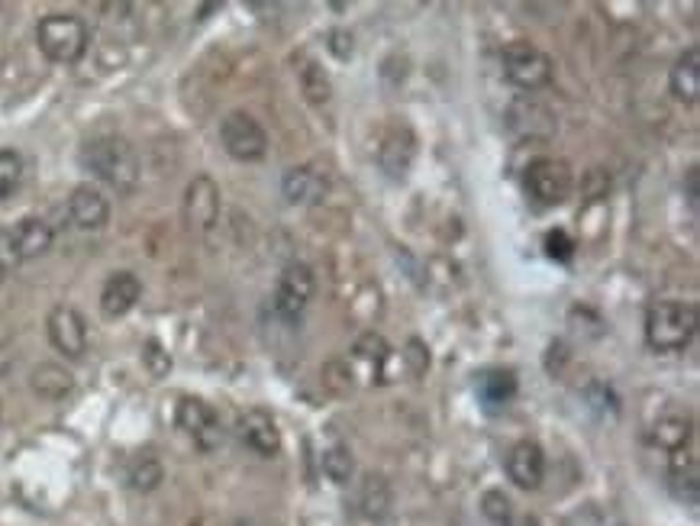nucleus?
<instances>
[{
  "label": "nucleus",
  "instance_id": "nucleus-1",
  "mask_svg": "<svg viewBox=\"0 0 700 526\" xmlns=\"http://www.w3.org/2000/svg\"><path fill=\"white\" fill-rule=\"evenodd\" d=\"M81 165L117 194H130L140 184V155L124 136H101L85 142Z\"/></svg>",
  "mask_w": 700,
  "mask_h": 526
},
{
  "label": "nucleus",
  "instance_id": "nucleus-2",
  "mask_svg": "<svg viewBox=\"0 0 700 526\" xmlns=\"http://www.w3.org/2000/svg\"><path fill=\"white\" fill-rule=\"evenodd\" d=\"M698 333V307L685 300H662L646 313V343L656 352H682Z\"/></svg>",
  "mask_w": 700,
  "mask_h": 526
},
{
  "label": "nucleus",
  "instance_id": "nucleus-3",
  "mask_svg": "<svg viewBox=\"0 0 700 526\" xmlns=\"http://www.w3.org/2000/svg\"><path fill=\"white\" fill-rule=\"evenodd\" d=\"M36 42L49 62L75 65L88 52V26L75 13H49L36 26Z\"/></svg>",
  "mask_w": 700,
  "mask_h": 526
},
{
  "label": "nucleus",
  "instance_id": "nucleus-4",
  "mask_svg": "<svg viewBox=\"0 0 700 526\" xmlns=\"http://www.w3.org/2000/svg\"><path fill=\"white\" fill-rule=\"evenodd\" d=\"M501 65L504 78L520 91H540L553 81V59L527 39L507 42L501 52Z\"/></svg>",
  "mask_w": 700,
  "mask_h": 526
},
{
  "label": "nucleus",
  "instance_id": "nucleus-5",
  "mask_svg": "<svg viewBox=\"0 0 700 526\" xmlns=\"http://www.w3.org/2000/svg\"><path fill=\"white\" fill-rule=\"evenodd\" d=\"M391 504H394L391 482L378 472H365L355 501L349 504V526H388Z\"/></svg>",
  "mask_w": 700,
  "mask_h": 526
},
{
  "label": "nucleus",
  "instance_id": "nucleus-6",
  "mask_svg": "<svg viewBox=\"0 0 700 526\" xmlns=\"http://www.w3.org/2000/svg\"><path fill=\"white\" fill-rule=\"evenodd\" d=\"M220 142L236 162H259L269 152V136L262 130V124L256 117H249L246 111H233L223 117Z\"/></svg>",
  "mask_w": 700,
  "mask_h": 526
},
{
  "label": "nucleus",
  "instance_id": "nucleus-7",
  "mask_svg": "<svg viewBox=\"0 0 700 526\" xmlns=\"http://www.w3.org/2000/svg\"><path fill=\"white\" fill-rule=\"evenodd\" d=\"M523 184L536 207H559L571 194V168L561 158H536L530 162Z\"/></svg>",
  "mask_w": 700,
  "mask_h": 526
},
{
  "label": "nucleus",
  "instance_id": "nucleus-8",
  "mask_svg": "<svg viewBox=\"0 0 700 526\" xmlns=\"http://www.w3.org/2000/svg\"><path fill=\"white\" fill-rule=\"evenodd\" d=\"M174 420H178V426L194 439V446H197L200 452H213V449H220V442H223L220 420H217L213 407H210V403H204L200 397H181Z\"/></svg>",
  "mask_w": 700,
  "mask_h": 526
},
{
  "label": "nucleus",
  "instance_id": "nucleus-9",
  "mask_svg": "<svg viewBox=\"0 0 700 526\" xmlns=\"http://www.w3.org/2000/svg\"><path fill=\"white\" fill-rule=\"evenodd\" d=\"M220 217V188L210 175H197L184 191V220L194 233H210Z\"/></svg>",
  "mask_w": 700,
  "mask_h": 526
},
{
  "label": "nucleus",
  "instance_id": "nucleus-10",
  "mask_svg": "<svg viewBox=\"0 0 700 526\" xmlns=\"http://www.w3.org/2000/svg\"><path fill=\"white\" fill-rule=\"evenodd\" d=\"M313 271L310 265L290 262L278 278V287H275V310L284 320H297L303 313V307L310 304L313 297Z\"/></svg>",
  "mask_w": 700,
  "mask_h": 526
},
{
  "label": "nucleus",
  "instance_id": "nucleus-11",
  "mask_svg": "<svg viewBox=\"0 0 700 526\" xmlns=\"http://www.w3.org/2000/svg\"><path fill=\"white\" fill-rule=\"evenodd\" d=\"M49 326V343L65 356V359H81L88 349V323L75 307H55L46 320Z\"/></svg>",
  "mask_w": 700,
  "mask_h": 526
},
{
  "label": "nucleus",
  "instance_id": "nucleus-12",
  "mask_svg": "<svg viewBox=\"0 0 700 526\" xmlns=\"http://www.w3.org/2000/svg\"><path fill=\"white\" fill-rule=\"evenodd\" d=\"M239 439L246 449H252L262 459H272L281 452V429L275 416L262 407H252L239 416Z\"/></svg>",
  "mask_w": 700,
  "mask_h": 526
},
{
  "label": "nucleus",
  "instance_id": "nucleus-13",
  "mask_svg": "<svg viewBox=\"0 0 700 526\" xmlns=\"http://www.w3.org/2000/svg\"><path fill=\"white\" fill-rule=\"evenodd\" d=\"M507 475L517 488L523 491H536L546 478V452L540 442L533 439H523L510 449L507 456Z\"/></svg>",
  "mask_w": 700,
  "mask_h": 526
},
{
  "label": "nucleus",
  "instance_id": "nucleus-14",
  "mask_svg": "<svg viewBox=\"0 0 700 526\" xmlns=\"http://www.w3.org/2000/svg\"><path fill=\"white\" fill-rule=\"evenodd\" d=\"M68 217L81 230H101L111 220V201L94 184H78L68 197Z\"/></svg>",
  "mask_w": 700,
  "mask_h": 526
},
{
  "label": "nucleus",
  "instance_id": "nucleus-15",
  "mask_svg": "<svg viewBox=\"0 0 700 526\" xmlns=\"http://www.w3.org/2000/svg\"><path fill=\"white\" fill-rule=\"evenodd\" d=\"M142 284L133 271H114L101 291V313L107 320H120L127 317L137 304H140Z\"/></svg>",
  "mask_w": 700,
  "mask_h": 526
},
{
  "label": "nucleus",
  "instance_id": "nucleus-16",
  "mask_svg": "<svg viewBox=\"0 0 700 526\" xmlns=\"http://www.w3.org/2000/svg\"><path fill=\"white\" fill-rule=\"evenodd\" d=\"M414 158H417V136L411 132V127H391L388 136H385V142H381V149H378V162H381V168L391 175V178H404L407 171H411V165H414Z\"/></svg>",
  "mask_w": 700,
  "mask_h": 526
},
{
  "label": "nucleus",
  "instance_id": "nucleus-17",
  "mask_svg": "<svg viewBox=\"0 0 700 526\" xmlns=\"http://www.w3.org/2000/svg\"><path fill=\"white\" fill-rule=\"evenodd\" d=\"M281 191H284L287 204H300V207H303V204L323 201L326 191H329V181L323 178V171H316V168H310V165H297V168H290V171L284 175Z\"/></svg>",
  "mask_w": 700,
  "mask_h": 526
},
{
  "label": "nucleus",
  "instance_id": "nucleus-18",
  "mask_svg": "<svg viewBox=\"0 0 700 526\" xmlns=\"http://www.w3.org/2000/svg\"><path fill=\"white\" fill-rule=\"evenodd\" d=\"M517 392H520V385L510 369H491L478 379V400L484 403L488 413L504 410L517 397Z\"/></svg>",
  "mask_w": 700,
  "mask_h": 526
},
{
  "label": "nucleus",
  "instance_id": "nucleus-19",
  "mask_svg": "<svg viewBox=\"0 0 700 526\" xmlns=\"http://www.w3.org/2000/svg\"><path fill=\"white\" fill-rule=\"evenodd\" d=\"M10 230H13V243H16V253H20L23 262L46 256L49 246H52V227L46 220H39V217H23Z\"/></svg>",
  "mask_w": 700,
  "mask_h": 526
},
{
  "label": "nucleus",
  "instance_id": "nucleus-20",
  "mask_svg": "<svg viewBox=\"0 0 700 526\" xmlns=\"http://www.w3.org/2000/svg\"><path fill=\"white\" fill-rule=\"evenodd\" d=\"M669 85H672V94H675L682 104H698V94H700L698 46H691V49H685V52H682V59H678V62H675V68H672Z\"/></svg>",
  "mask_w": 700,
  "mask_h": 526
},
{
  "label": "nucleus",
  "instance_id": "nucleus-21",
  "mask_svg": "<svg viewBox=\"0 0 700 526\" xmlns=\"http://www.w3.org/2000/svg\"><path fill=\"white\" fill-rule=\"evenodd\" d=\"M29 385H33V392L39 397H46V400H62V397L72 392V372H65L62 365H55V362H42V365H36L33 369V375H29Z\"/></svg>",
  "mask_w": 700,
  "mask_h": 526
},
{
  "label": "nucleus",
  "instance_id": "nucleus-22",
  "mask_svg": "<svg viewBox=\"0 0 700 526\" xmlns=\"http://www.w3.org/2000/svg\"><path fill=\"white\" fill-rule=\"evenodd\" d=\"M352 352H355V359H359L362 365H368L378 379H385V365H388V359H391V346H388V339H385L381 333L365 330V333L355 339Z\"/></svg>",
  "mask_w": 700,
  "mask_h": 526
},
{
  "label": "nucleus",
  "instance_id": "nucleus-23",
  "mask_svg": "<svg viewBox=\"0 0 700 526\" xmlns=\"http://www.w3.org/2000/svg\"><path fill=\"white\" fill-rule=\"evenodd\" d=\"M688 439H691V423L682 416H665L652 426V442L669 449V452L688 449Z\"/></svg>",
  "mask_w": 700,
  "mask_h": 526
},
{
  "label": "nucleus",
  "instance_id": "nucleus-24",
  "mask_svg": "<svg viewBox=\"0 0 700 526\" xmlns=\"http://www.w3.org/2000/svg\"><path fill=\"white\" fill-rule=\"evenodd\" d=\"M352 472H355V462H352V452H349L346 446H329V449L323 452V475H326L333 485L346 488V485L352 482Z\"/></svg>",
  "mask_w": 700,
  "mask_h": 526
},
{
  "label": "nucleus",
  "instance_id": "nucleus-25",
  "mask_svg": "<svg viewBox=\"0 0 700 526\" xmlns=\"http://www.w3.org/2000/svg\"><path fill=\"white\" fill-rule=\"evenodd\" d=\"M300 88L307 94L310 104H326L333 98V85H329V75L316 65V62H307L300 68Z\"/></svg>",
  "mask_w": 700,
  "mask_h": 526
},
{
  "label": "nucleus",
  "instance_id": "nucleus-26",
  "mask_svg": "<svg viewBox=\"0 0 700 526\" xmlns=\"http://www.w3.org/2000/svg\"><path fill=\"white\" fill-rule=\"evenodd\" d=\"M161 478H165V469H161V462L155 459V456H140L133 465H130V485L142 491V495H148V491H155L158 485H161Z\"/></svg>",
  "mask_w": 700,
  "mask_h": 526
},
{
  "label": "nucleus",
  "instance_id": "nucleus-27",
  "mask_svg": "<svg viewBox=\"0 0 700 526\" xmlns=\"http://www.w3.org/2000/svg\"><path fill=\"white\" fill-rule=\"evenodd\" d=\"M481 517L488 526H514V504L504 491L491 488L481 495Z\"/></svg>",
  "mask_w": 700,
  "mask_h": 526
},
{
  "label": "nucleus",
  "instance_id": "nucleus-28",
  "mask_svg": "<svg viewBox=\"0 0 700 526\" xmlns=\"http://www.w3.org/2000/svg\"><path fill=\"white\" fill-rule=\"evenodd\" d=\"M23 181V158L13 149H0V201H7Z\"/></svg>",
  "mask_w": 700,
  "mask_h": 526
},
{
  "label": "nucleus",
  "instance_id": "nucleus-29",
  "mask_svg": "<svg viewBox=\"0 0 700 526\" xmlns=\"http://www.w3.org/2000/svg\"><path fill=\"white\" fill-rule=\"evenodd\" d=\"M142 365L152 379H168L171 372V356L165 352V346L158 339H145L142 346Z\"/></svg>",
  "mask_w": 700,
  "mask_h": 526
},
{
  "label": "nucleus",
  "instance_id": "nucleus-30",
  "mask_svg": "<svg viewBox=\"0 0 700 526\" xmlns=\"http://www.w3.org/2000/svg\"><path fill=\"white\" fill-rule=\"evenodd\" d=\"M323 382H326L329 392L346 395V392L352 388V369H349V362H339V359L326 362V365H323Z\"/></svg>",
  "mask_w": 700,
  "mask_h": 526
},
{
  "label": "nucleus",
  "instance_id": "nucleus-31",
  "mask_svg": "<svg viewBox=\"0 0 700 526\" xmlns=\"http://www.w3.org/2000/svg\"><path fill=\"white\" fill-rule=\"evenodd\" d=\"M574 240L565 233V230H549L546 233V256L553 259V262H571L574 259Z\"/></svg>",
  "mask_w": 700,
  "mask_h": 526
},
{
  "label": "nucleus",
  "instance_id": "nucleus-32",
  "mask_svg": "<svg viewBox=\"0 0 700 526\" xmlns=\"http://www.w3.org/2000/svg\"><path fill=\"white\" fill-rule=\"evenodd\" d=\"M404 362H407L411 375H423V372L429 369V349H426L423 339H407V346H404Z\"/></svg>",
  "mask_w": 700,
  "mask_h": 526
},
{
  "label": "nucleus",
  "instance_id": "nucleus-33",
  "mask_svg": "<svg viewBox=\"0 0 700 526\" xmlns=\"http://www.w3.org/2000/svg\"><path fill=\"white\" fill-rule=\"evenodd\" d=\"M23 262L20 253H16V243H13V230L10 227H0V268H16Z\"/></svg>",
  "mask_w": 700,
  "mask_h": 526
},
{
  "label": "nucleus",
  "instance_id": "nucleus-34",
  "mask_svg": "<svg viewBox=\"0 0 700 526\" xmlns=\"http://www.w3.org/2000/svg\"><path fill=\"white\" fill-rule=\"evenodd\" d=\"M329 49L339 55V59H349L352 55V36L349 33H342V29H336V33H329Z\"/></svg>",
  "mask_w": 700,
  "mask_h": 526
},
{
  "label": "nucleus",
  "instance_id": "nucleus-35",
  "mask_svg": "<svg viewBox=\"0 0 700 526\" xmlns=\"http://www.w3.org/2000/svg\"><path fill=\"white\" fill-rule=\"evenodd\" d=\"M688 201H691V207H698V168L688 171Z\"/></svg>",
  "mask_w": 700,
  "mask_h": 526
},
{
  "label": "nucleus",
  "instance_id": "nucleus-36",
  "mask_svg": "<svg viewBox=\"0 0 700 526\" xmlns=\"http://www.w3.org/2000/svg\"><path fill=\"white\" fill-rule=\"evenodd\" d=\"M520 526H543V521H540L536 514H527V517L520 521Z\"/></svg>",
  "mask_w": 700,
  "mask_h": 526
},
{
  "label": "nucleus",
  "instance_id": "nucleus-37",
  "mask_svg": "<svg viewBox=\"0 0 700 526\" xmlns=\"http://www.w3.org/2000/svg\"><path fill=\"white\" fill-rule=\"evenodd\" d=\"M3 274H7V271H3V268H0V281H3Z\"/></svg>",
  "mask_w": 700,
  "mask_h": 526
}]
</instances>
